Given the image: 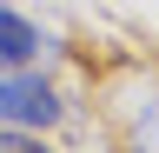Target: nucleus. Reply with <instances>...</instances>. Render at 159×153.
Segmentation results:
<instances>
[{"instance_id":"obj_1","label":"nucleus","mask_w":159,"mask_h":153,"mask_svg":"<svg viewBox=\"0 0 159 153\" xmlns=\"http://www.w3.org/2000/svg\"><path fill=\"white\" fill-rule=\"evenodd\" d=\"M60 113H66V100H60V93L40 80V73H0V127H53Z\"/></svg>"},{"instance_id":"obj_2","label":"nucleus","mask_w":159,"mask_h":153,"mask_svg":"<svg viewBox=\"0 0 159 153\" xmlns=\"http://www.w3.org/2000/svg\"><path fill=\"white\" fill-rule=\"evenodd\" d=\"M40 27L27 20V13H13V7H0V73H20V67H33L40 60Z\"/></svg>"},{"instance_id":"obj_3","label":"nucleus","mask_w":159,"mask_h":153,"mask_svg":"<svg viewBox=\"0 0 159 153\" xmlns=\"http://www.w3.org/2000/svg\"><path fill=\"white\" fill-rule=\"evenodd\" d=\"M0 153H53L33 127H0Z\"/></svg>"}]
</instances>
